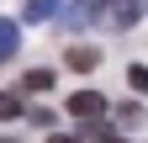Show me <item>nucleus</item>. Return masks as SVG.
Masks as SVG:
<instances>
[{
  "label": "nucleus",
  "instance_id": "nucleus-1",
  "mask_svg": "<svg viewBox=\"0 0 148 143\" xmlns=\"http://www.w3.org/2000/svg\"><path fill=\"white\" fill-rule=\"evenodd\" d=\"M148 11V0H95L90 6V21H106V27H138Z\"/></svg>",
  "mask_w": 148,
  "mask_h": 143
},
{
  "label": "nucleus",
  "instance_id": "nucleus-2",
  "mask_svg": "<svg viewBox=\"0 0 148 143\" xmlns=\"http://www.w3.org/2000/svg\"><path fill=\"white\" fill-rule=\"evenodd\" d=\"M106 106H111V101H106L101 90H74V96H69V111H74V117H85V122H95Z\"/></svg>",
  "mask_w": 148,
  "mask_h": 143
},
{
  "label": "nucleus",
  "instance_id": "nucleus-3",
  "mask_svg": "<svg viewBox=\"0 0 148 143\" xmlns=\"http://www.w3.org/2000/svg\"><path fill=\"white\" fill-rule=\"evenodd\" d=\"M64 64L74 69V74H90V69H101V53H95V48H85V43H74V48L64 53Z\"/></svg>",
  "mask_w": 148,
  "mask_h": 143
},
{
  "label": "nucleus",
  "instance_id": "nucleus-4",
  "mask_svg": "<svg viewBox=\"0 0 148 143\" xmlns=\"http://www.w3.org/2000/svg\"><path fill=\"white\" fill-rule=\"evenodd\" d=\"M16 48H21V27L0 16V64H11V58H16Z\"/></svg>",
  "mask_w": 148,
  "mask_h": 143
},
{
  "label": "nucleus",
  "instance_id": "nucleus-5",
  "mask_svg": "<svg viewBox=\"0 0 148 143\" xmlns=\"http://www.w3.org/2000/svg\"><path fill=\"white\" fill-rule=\"evenodd\" d=\"M64 11V0H32L27 6V21H42V16H58Z\"/></svg>",
  "mask_w": 148,
  "mask_h": 143
},
{
  "label": "nucleus",
  "instance_id": "nucleus-6",
  "mask_svg": "<svg viewBox=\"0 0 148 143\" xmlns=\"http://www.w3.org/2000/svg\"><path fill=\"white\" fill-rule=\"evenodd\" d=\"M21 85H27L32 96H37V90H48V85H53V69H32V74H27Z\"/></svg>",
  "mask_w": 148,
  "mask_h": 143
},
{
  "label": "nucleus",
  "instance_id": "nucleus-7",
  "mask_svg": "<svg viewBox=\"0 0 148 143\" xmlns=\"http://www.w3.org/2000/svg\"><path fill=\"white\" fill-rule=\"evenodd\" d=\"M5 117H21V101H16L11 90H0V122H5Z\"/></svg>",
  "mask_w": 148,
  "mask_h": 143
},
{
  "label": "nucleus",
  "instance_id": "nucleus-8",
  "mask_svg": "<svg viewBox=\"0 0 148 143\" xmlns=\"http://www.w3.org/2000/svg\"><path fill=\"white\" fill-rule=\"evenodd\" d=\"M127 80H132V90H138V96H148V69H143V64L127 69Z\"/></svg>",
  "mask_w": 148,
  "mask_h": 143
},
{
  "label": "nucleus",
  "instance_id": "nucleus-9",
  "mask_svg": "<svg viewBox=\"0 0 148 143\" xmlns=\"http://www.w3.org/2000/svg\"><path fill=\"white\" fill-rule=\"evenodd\" d=\"M116 122H122V127H138V122H143V106H122Z\"/></svg>",
  "mask_w": 148,
  "mask_h": 143
},
{
  "label": "nucleus",
  "instance_id": "nucleus-10",
  "mask_svg": "<svg viewBox=\"0 0 148 143\" xmlns=\"http://www.w3.org/2000/svg\"><path fill=\"white\" fill-rule=\"evenodd\" d=\"M90 138H95V143H127V138H116V133H101V122H90Z\"/></svg>",
  "mask_w": 148,
  "mask_h": 143
},
{
  "label": "nucleus",
  "instance_id": "nucleus-11",
  "mask_svg": "<svg viewBox=\"0 0 148 143\" xmlns=\"http://www.w3.org/2000/svg\"><path fill=\"white\" fill-rule=\"evenodd\" d=\"M53 143H79V138H69V133H58V138H53Z\"/></svg>",
  "mask_w": 148,
  "mask_h": 143
},
{
  "label": "nucleus",
  "instance_id": "nucleus-12",
  "mask_svg": "<svg viewBox=\"0 0 148 143\" xmlns=\"http://www.w3.org/2000/svg\"><path fill=\"white\" fill-rule=\"evenodd\" d=\"M0 143H11V138H0Z\"/></svg>",
  "mask_w": 148,
  "mask_h": 143
}]
</instances>
